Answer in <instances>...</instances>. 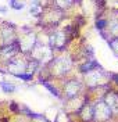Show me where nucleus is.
I'll list each match as a JSON object with an SVG mask.
<instances>
[{
    "mask_svg": "<svg viewBox=\"0 0 118 122\" xmlns=\"http://www.w3.org/2000/svg\"><path fill=\"white\" fill-rule=\"evenodd\" d=\"M1 86H3V87H4V90H14V87H11V86H10V87H8L7 85H4V83H1Z\"/></svg>",
    "mask_w": 118,
    "mask_h": 122,
    "instance_id": "4",
    "label": "nucleus"
},
{
    "mask_svg": "<svg viewBox=\"0 0 118 122\" xmlns=\"http://www.w3.org/2000/svg\"><path fill=\"white\" fill-rule=\"evenodd\" d=\"M43 85H45V86H46L47 89H49V90L51 92V93H53V94H54V96H58V92L56 90L54 87H51V86H50V85H47V83H43Z\"/></svg>",
    "mask_w": 118,
    "mask_h": 122,
    "instance_id": "1",
    "label": "nucleus"
},
{
    "mask_svg": "<svg viewBox=\"0 0 118 122\" xmlns=\"http://www.w3.org/2000/svg\"><path fill=\"white\" fill-rule=\"evenodd\" d=\"M17 76L18 78H22V79H31L32 78L31 75H22V74H17Z\"/></svg>",
    "mask_w": 118,
    "mask_h": 122,
    "instance_id": "2",
    "label": "nucleus"
},
{
    "mask_svg": "<svg viewBox=\"0 0 118 122\" xmlns=\"http://www.w3.org/2000/svg\"><path fill=\"white\" fill-rule=\"evenodd\" d=\"M113 78H114V81H117V82H118V75H114Z\"/></svg>",
    "mask_w": 118,
    "mask_h": 122,
    "instance_id": "5",
    "label": "nucleus"
},
{
    "mask_svg": "<svg viewBox=\"0 0 118 122\" xmlns=\"http://www.w3.org/2000/svg\"><path fill=\"white\" fill-rule=\"evenodd\" d=\"M104 25H106V21H99V22H97V28H100V29H102Z\"/></svg>",
    "mask_w": 118,
    "mask_h": 122,
    "instance_id": "3",
    "label": "nucleus"
}]
</instances>
